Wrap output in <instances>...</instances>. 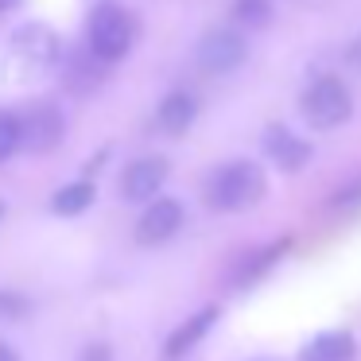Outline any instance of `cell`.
<instances>
[{
  "label": "cell",
  "mask_w": 361,
  "mask_h": 361,
  "mask_svg": "<svg viewBox=\"0 0 361 361\" xmlns=\"http://www.w3.org/2000/svg\"><path fill=\"white\" fill-rule=\"evenodd\" d=\"M233 20L241 27H268L272 20V0H233Z\"/></svg>",
  "instance_id": "2e32d148"
},
{
  "label": "cell",
  "mask_w": 361,
  "mask_h": 361,
  "mask_svg": "<svg viewBox=\"0 0 361 361\" xmlns=\"http://www.w3.org/2000/svg\"><path fill=\"white\" fill-rule=\"evenodd\" d=\"M12 47H16V55L24 59V63L43 66V71L63 63V39H59L55 27H51V24H39V20L16 27V32H12Z\"/></svg>",
  "instance_id": "ba28073f"
},
{
  "label": "cell",
  "mask_w": 361,
  "mask_h": 361,
  "mask_svg": "<svg viewBox=\"0 0 361 361\" xmlns=\"http://www.w3.org/2000/svg\"><path fill=\"white\" fill-rule=\"evenodd\" d=\"M350 66H353V71L361 74V35H357V39L350 43Z\"/></svg>",
  "instance_id": "ffe728a7"
},
{
  "label": "cell",
  "mask_w": 361,
  "mask_h": 361,
  "mask_svg": "<svg viewBox=\"0 0 361 361\" xmlns=\"http://www.w3.org/2000/svg\"><path fill=\"white\" fill-rule=\"evenodd\" d=\"M245 59H249V39L237 27H214V32H206L195 51V63L202 74H229Z\"/></svg>",
  "instance_id": "5b68a950"
},
{
  "label": "cell",
  "mask_w": 361,
  "mask_h": 361,
  "mask_svg": "<svg viewBox=\"0 0 361 361\" xmlns=\"http://www.w3.org/2000/svg\"><path fill=\"white\" fill-rule=\"evenodd\" d=\"M218 314H221V311H218V303H206L202 311H195L187 322H183V326H175L171 334H167V342H164V357H167V361L187 357V353L195 350V345H198V342H202V338L214 330Z\"/></svg>",
  "instance_id": "8fae6325"
},
{
  "label": "cell",
  "mask_w": 361,
  "mask_h": 361,
  "mask_svg": "<svg viewBox=\"0 0 361 361\" xmlns=\"http://www.w3.org/2000/svg\"><path fill=\"white\" fill-rule=\"evenodd\" d=\"M32 311V299L20 295V291H0V319L4 322H16Z\"/></svg>",
  "instance_id": "ac0fdd59"
},
{
  "label": "cell",
  "mask_w": 361,
  "mask_h": 361,
  "mask_svg": "<svg viewBox=\"0 0 361 361\" xmlns=\"http://www.w3.org/2000/svg\"><path fill=\"white\" fill-rule=\"evenodd\" d=\"M183 218H187V210H183L179 198H159L156 195L148 206H144L140 218H136V241H140V245L171 241V237L183 229Z\"/></svg>",
  "instance_id": "52a82bcc"
},
{
  "label": "cell",
  "mask_w": 361,
  "mask_h": 361,
  "mask_svg": "<svg viewBox=\"0 0 361 361\" xmlns=\"http://www.w3.org/2000/svg\"><path fill=\"white\" fill-rule=\"evenodd\" d=\"M97 198V187L90 179H74L66 183V187H59L55 195H51V210L59 214V218H78V214H86L90 206H94Z\"/></svg>",
  "instance_id": "5bb4252c"
},
{
  "label": "cell",
  "mask_w": 361,
  "mask_h": 361,
  "mask_svg": "<svg viewBox=\"0 0 361 361\" xmlns=\"http://www.w3.org/2000/svg\"><path fill=\"white\" fill-rule=\"evenodd\" d=\"M268 179H264V167L252 164V159H229L221 164L218 171L206 179V206L218 214H237V210H249L264 198Z\"/></svg>",
  "instance_id": "6da1fadb"
},
{
  "label": "cell",
  "mask_w": 361,
  "mask_h": 361,
  "mask_svg": "<svg viewBox=\"0 0 361 361\" xmlns=\"http://www.w3.org/2000/svg\"><path fill=\"white\" fill-rule=\"evenodd\" d=\"M299 113H303V121L314 133H330V128H342L345 121L353 117V94L342 78L322 74V78H314L311 86L303 90Z\"/></svg>",
  "instance_id": "3957f363"
},
{
  "label": "cell",
  "mask_w": 361,
  "mask_h": 361,
  "mask_svg": "<svg viewBox=\"0 0 361 361\" xmlns=\"http://www.w3.org/2000/svg\"><path fill=\"white\" fill-rule=\"evenodd\" d=\"M288 249H291V237H280V241H268V245H260V249H249L241 260H233V268H229V288H249V283L264 280V276L288 257Z\"/></svg>",
  "instance_id": "9c48e42d"
},
{
  "label": "cell",
  "mask_w": 361,
  "mask_h": 361,
  "mask_svg": "<svg viewBox=\"0 0 361 361\" xmlns=\"http://www.w3.org/2000/svg\"><path fill=\"white\" fill-rule=\"evenodd\" d=\"M0 361H24V357H20V353L12 350L8 342H0Z\"/></svg>",
  "instance_id": "44dd1931"
},
{
  "label": "cell",
  "mask_w": 361,
  "mask_h": 361,
  "mask_svg": "<svg viewBox=\"0 0 361 361\" xmlns=\"http://www.w3.org/2000/svg\"><path fill=\"white\" fill-rule=\"evenodd\" d=\"M105 63H97L90 51H78V55H71L66 59V86L74 90V94H94L97 86H102V78H105Z\"/></svg>",
  "instance_id": "9a60e30c"
},
{
  "label": "cell",
  "mask_w": 361,
  "mask_h": 361,
  "mask_svg": "<svg viewBox=\"0 0 361 361\" xmlns=\"http://www.w3.org/2000/svg\"><path fill=\"white\" fill-rule=\"evenodd\" d=\"M66 136V117L59 105L51 102H35L20 113V148L32 152V156H47L63 144Z\"/></svg>",
  "instance_id": "277c9868"
},
{
  "label": "cell",
  "mask_w": 361,
  "mask_h": 361,
  "mask_svg": "<svg viewBox=\"0 0 361 361\" xmlns=\"http://www.w3.org/2000/svg\"><path fill=\"white\" fill-rule=\"evenodd\" d=\"M16 4H20V0H0V12H12Z\"/></svg>",
  "instance_id": "7402d4cb"
},
{
  "label": "cell",
  "mask_w": 361,
  "mask_h": 361,
  "mask_svg": "<svg viewBox=\"0 0 361 361\" xmlns=\"http://www.w3.org/2000/svg\"><path fill=\"white\" fill-rule=\"evenodd\" d=\"M357 357V342L345 330H326V334H314L311 342L299 350V361H353Z\"/></svg>",
  "instance_id": "4fadbf2b"
},
{
  "label": "cell",
  "mask_w": 361,
  "mask_h": 361,
  "mask_svg": "<svg viewBox=\"0 0 361 361\" xmlns=\"http://www.w3.org/2000/svg\"><path fill=\"white\" fill-rule=\"evenodd\" d=\"M167 175H171V167H167L164 156H140V159H133V164L125 167L117 190H121L125 202H152V198L164 190Z\"/></svg>",
  "instance_id": "8992f818"
},
{
  "label": "cell",
  "mask_w": 361,
  "mask_h": 361,
  "mask_svg": "<svg viewBox=\"0 0 361 361\" xmlns=\"http://www.w3.org/2000/svg\"><path fill=\"white\" fill-rule=\"evenodd\" d=\"M0 218H4V202H0Z\"/></svg>",
  "instance_id": "603a6c76"
},
{
  "label": "cell",
  "mask_w": 361,
  "mask_h": 361,
  "mask_svg": "<svg viewBox=\"0 0 361 361\" xmlns=\"http://www.w3.org/2000/svg\"><path fill=\"white\" fill-rule=\"evenodd\" d=\"M136 43V16L117 0H97L86 20V51L97 63L113 66L133 51Z\"/></svg>",
  "instance_id": "7a4b0ae2"
},
{
  "label": "cell",
  "mask_w": 361,
  "mask_h": 361,
  "mask_svg": "<svg viewBox=\"0 0 361 361\" xmlns=\"http://www.w3.org/2000/svg\"><path fill=\"white\" fill-rule=\"evenodd\" d=\"M82 361H113V350L105 342H94V345L82 350Z\"/></svg>",
  "instance_id": "d6986e66"
},
{
  "label": "cell",
  "mask_w": 361,
  "mask_h": 361,
  "mask_svg": "<svg viewBox=\"0 0 361 361\" xmlns=\"http://www.w3.org/2000/svg\"><path fill=\"white\" fill-rule=\"evenodd\" d=\"M195 121H198V97L190 90H171L156 105V128L164 136H183Z\"/></svg>",
  "instance_id": "7c38bea8"
},
{
  "label": "cell",
  "mask_w": 361,
  "mask_h": 361,
  "mask_svg": "<svg viewBox=\"0 0 361 361\" xmlns=\"http://www.w3.org/2000/svg\"><path fill=\"white\" fill-rule=\"evenodd\" d=\"M20 152V113L0 109V164H8Z\"/></svg>",
  "instance_id": "e0dca14e"
},
{
  "label": "cell",
  "mask_w": 361,
  "mask_h": 361,
  "mask_svg": "<svg viewBox=\"0 0 361 361\" xmlns=\"http://www.w3.org/2000/svg\"><path fill=\"white\" fill-rule=\"evenodd\" d=\"M264 156L272 159L280 171H299L311 164V140L283 125H268L264 128Z\"/></svg>",
  "instance_id": "30bf717a"
}]
</instances>
